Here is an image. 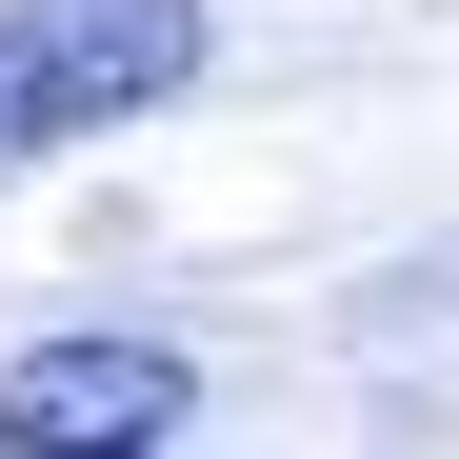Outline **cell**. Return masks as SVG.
<instances>
[{
  "label": "cell",
  "instance_id": "obj_1",
  "mask_svg": "<svg viewBox=\"0 0 459 459\" xmlns=\"http://www.w3.org/2000/svg\"><path fill=\"white\" fill-rule=\"evenodd\" d=\"M200 60H220L200 0H0V180H40L81 140L200 100Z\"/></svg>",
  "mask_w": 459,
  "mask_h": 459
},
{
  "label": "cell",
  "instance_id": "obj_2",
  "mask_svg": "<svg viewBox=\"0 0 459 459\" xmlns=\"http://www.w3.org/2000/svg\"><path fill=\"white\" fill-rule=\"evenodd\" d=\"M200 420L180 340H21L0 359V459H160Z\"/></svg>",
  "mask_w": 459,
  "mask_h": 459
}]
</instances>
